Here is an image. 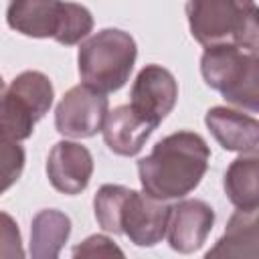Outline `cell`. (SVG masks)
Listing matches in <instances>:
<instances>
[{
    "mask_svg": "<svg viewBox=\"0 0 259 259\" xmlns=\"http://www.w3.org/2000/svg\"><path fill=\"white\" fill-rule=\"evenodd\" d=\"M210 148L194 132H174L138 160L142 190L158 200H174L190 194L206 174Z\"/></svg>",
    "mask_w": 259,
    "mask_h": 259,
    "instance_id": "cell-1",
    "label": "cell"
},
{
    "mask_svg": "<svg viewBox=\"0 0 259 259\" xmlns=\"http://www.w3.org/2000/svg\"><path fill=\"white\" fill-rule=\"evenodd\" d=\"M255 0H188L186 18L192 38L206 47L235 45L259 49Z\"/></svg>",
    "mask_w": 259,
    "mask_h": 259,
    "instance_id": "cell-2",
    "label": "cell"
},
{
    "mask_svg": "<svg viewBox=\"0 0 259 259\" xmlns=\"http://www.w3.org/2000/svg\"><path fill=\"white\" fill-rule=\"evenodd\" d=\"M200 73L204 83L221 93L225 101L259 111V55L257 49L221 45L206 47L200 57Z\"/></svg>",
    "mask_w": 259,
    "mask_h": 259,
    "instance_id": "cell-3",
    "label": "cell"
},
{
    "mask_svg": "<svg viewBox=\"0 0 259 259\" xmlns=\"http://www.w3.org/2000/svg\"><path fill=\"white\" fill-rule=\"evenodd\" d=\"M136 57L138 47L130 32L103 28L79 47L77 65L81 81L99 93H113L127 83Z\"/></svg>",
    "mask_w": 259,
    "mask_h": 259,
    "instance_id": "cell-4",
    "label": "cell"
},
{
    "mask_svg": "<svg viewBox=\"0 0 259 259\" xmlns=\"http://www.w3.org/2000/svg\"><path fill=\"white\" fill-rule=\"evenodd\" d=\"M55 89L40 71H22L0 95V127L14 140H28L38 119L51 109Z\"/></svg>",
    "mask_w": 259,
    "mask_h": 259,
    "instance_id": "cell-5",
    "label": "cell"
},
{
    "mask_svg": "<svg viewBox=\"0 0 259 259\" xmlns=\"http://www.w3.org/2000/svg\"><path fill=\"white\" fill-rule=\"evenodd\" d=\"M109 101L105 93H99L87 85L71 87L55 109V127L65 138H93L101 132Z\"/></svg>",
    "mask_w": 259,
    "mask_h": 259,
    "instance_id": "cell-6",
    "label": "cell"
},
{
    "mask_svg": "<svg viewBox=\"0 0 259 259\" xmlns=\"http://www.w3.org/2000/svg\"><path fill=\"white\" fill-rule=\"evenodd\" d=\"M170 206L146 192H127L119 210V231L138 247H154L166 237Z\"/></svg>",
    "mask_w": 259,
    "mask_h": 259,
    "instance_id": "cell-7",
    "label": "cell"
},
{
    "mask_svg": "<svg viewBox=\"0 0 259 259\" xmlns=\"http://www.w3.org/2000/svg\"><path fill=\"white\" fill-rule=\"evenodd\" d=\"M178 99V83L174 75L162 65H146L130 91V105L144 119L158 123L174 109Z\"/></svg>",
    "mask_w": 259,
    "mask_h": 259,
    "instance_id": "cell-8",
    "label": "cell"
},
{
    "mask_svg": "<svg viewBox=\"0 0 259 259\" xmlns=\"http://www.w3.org/2000/svg\"><path fill=\"white\" fill-rule=\"evenodd\" d=\"M214 225V210L198 198H186L170 206L166 237L174 251L178 253H194L210 235Z\"/></svg>",
    "mask_w": 259,
    "mask_h": 259,
    "instance_id": "cell-9",
    "label": "cell"
},
{
    "mask_svg": "<svg viewBox=\"0 0 259 259\" xmlns=\"http://www.w3.org/2000/svg\"><path fill=\"white\" fill-rule=\"evenodd\" d=\"M93 174V156L79 142H57L47 158V176L55 190L79 194L87 188Z\"/></svg>",
    "mask_w": 259,
    "mask_h": 259,
    "instance_id": "cell-10",
    "label": "cell"
},
{
    "mask_svg": "<svg viewBox=\"0 0 259 259\" xmlns=\"http://www.w3.org/2000/svg\"><path fill=\"white\" fill-rule=\"evenodd\" d=\"M204 123L225 150L239 154H257L259 121L253 115L225 105H217L206 111Z\"/></svg>",
    "mask_w": 259,
    "mask_h": 259,
    "instance_id": "cell-11",
    "label": "cell"
},
{
    "mask_svg": "<svg viewBox=\"0 0 259 259\" xmlns=\"http://www.w3.org/2000/svg\"><path fill=\"white\" fill-rule=\"evenodd\" d=\"M65 2L63 0H10L6 22L12 30L32 38H55Z\"/></svg>",
    "mask_w": 259,
    "mask_h": 259,
    "instance_id": "cell-12",
    "label": "cell"
},
{
    "mask_svg": "<svg viewBox=\"0 0 259 259\" xmlns=\"http://www.w3.org/2000/svg\"><path fill=\"white\" fill-rule=\"evenodd\" d=\"M154 130L156 125L136 113L130 103L107 111L101 127L107 148L117 156H136Z\"/></svg>",
    "mask_w": 259,
    "mask_h": 259,
    "instance_id": "cell-13",
    "label": "cell"
},
{
    "mask_svg": "<svg viewBox=\"0 0 259 259\" xmlns=\"http://www.w3.org/2000/svg\"><path fill=\"white\" fill-rule=\"evenodd\" d=\"M257 208H237L225 229V235L217 241V245L206 251V259L210 257H257Z\"/></svg>",
    "mask_w": 259,
    "mask_h": 259,
    "instance_id": "cell-14",
    "label": "cell"
},
{
    "mask_svg": "<svg viewBox=\"0 0 259 259\" xmlns=\"http://www.w3.org/2000/svg\"><path fill=\"white\" fill-rule=\"evenodd\" d=\"M71 235V219L57 208H42L30 223V257L57 259Z\"/></svg>",
    "mask_w": 259,
    "mask_h": 259,
    "instance_id": "cell-15",
    "label": "cell"
},
{
    "mask_svg": "<svg viewBox=\"0 0 259 259\" xmlns=\"http://www.w3.org/2000/svg\"><path fill=\"white\" fill-rule=\"evenodd\" d=\"M259 158L257 154H243L231 162L225 172V194L237 208L259 206Z\"/></svg>",
    "mask_w": 259,
    "mask_h": 259,
    "instance_id": "cell-16",
    "label": "cell"
},
{
    "mask_svg": "<svg viewBox=\"0 0 259 259\" xmlns=\"http://www.w3.org/2000/svg\"><path fill=\"white\" fill-rule=\"evenodd\" d=\"M127 192H130V188L121 186V184H103L97 190V194L93 198V210H95L97 225L105 233L121 235V231H119V210H121V204H123Z\"/></svg>",
    "mask_w": 259,
    "mask_h": 259,
    "instance_id": "cell-17",
    "label": "cell"
},
{
    "mask_svg": "<svg viewBox=\"0 0 259 259\" xmlns=\"http://www.w3.org/2000/svg\"><path fill=\"white\" fill-rule=\"evenodd\" d=\"M91 30H93V16H91V12L85 6H81V4L65 2L63 18H61L59 30L55 34V40L59 45L73 47V45L81 42L83 38H87Z\"/></svg>",
    "mask_w": 259,
    "mask_h": 259,
    "instance_id": "cell-18",
    "label": "cell"
},
{
    "mask_svg": "<svg viewBox=\"0 0 259 259\" xmlns=\"http://www.w3.org/2000/svg\"><path fill=\"white\" fill-rule=\"evenodd\" d=\"M24 162L26 156L20 142L0 127V196L18 182L24 170Z\"/></svg>",
    "mask_w": 259,
    "mask_h": 259,
    "instance_id": "cell-19",
    "label": "cell"
},
{
    "mask_svg": "<svg viewBox=\"0 0 259 259\" xmlns=\"http://www.w3.org/2000/svg\"><path fill=\"white\" fill-rule=\"evenodd\" d=\"M26 253L22 249V237L18 223L0 210V257L8 259H22Z\"/></svg>",
    "mask_w": 259,
    "mask_h": 259,
    "instance_id": "cell-20",
    "label": "cell"
},
{
    "mask_svg": "<svg viewBox=\"0 0 259 259\" xmlns=\"http://www.w3.org/2000/svg\"><path fill=\"white\" fill-rule=\"evenodd\" d=\"M123 257V251L105 235H91L73 249V257Z\"/></svg>",
    "mask_w": 259,
    "mask_h": 259,
    "instance_id": "cell-21",
    "label": "cell"
},
{
    "mask_svg": "<svg viewBox=\"0 0 259 259\" xmlns=\"http://www.w3.org/2000/svg\"><path fill=\"white\" fill-rule=\"evenodd\" d=\"M4 89H6V85H4V79H2V75H0V95L4 93Z\"/></svg>",
    "mask_w": 259,
    "mask_h": 259,
    "instance_id": "cell-22",
    "label": "cell"
}]
</instances>
